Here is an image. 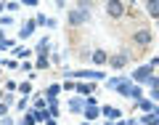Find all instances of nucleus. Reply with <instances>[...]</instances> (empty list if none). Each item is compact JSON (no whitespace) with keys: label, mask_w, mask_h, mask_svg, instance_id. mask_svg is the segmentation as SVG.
I'll use <instances>...</instances> for the list:
<instances>
[{"label":"nucleus","mask_w":159,"mask_h":125,"mask_svg":"<svg viewBox=\"0 0 159 125\" xmlns=\"http://www.w3.org/2000/svg\"><path fill=\"white\" fill-rule=\"evenodd\" d=\"M135 43L138 46H148V43H151V32H148V29H141V32L135 35Z\"/></svg>","instance_id":"f257e3e1"},{"label":"nucleus","mask_w":159,"mask_h":125,"mask_svg":"<svg viewBox=\"0 0 159 125\" xmlns=\"http://www.w3.org/2000/svg\"><path fill=\"white\" fill-rule=\"evenodd\" d=\"M106 11H109V13H114V16H119V13H122V6H119V3H109Z\"/></svg>","instance_id":"f03ea898"},{"label":"nucleus","mask_w":159,"mask_h":125,"mask_svg":"<svg viewBox=\"0 0 159 125\" xmlns=\"http://www.w3.org/2000/svg\"><path fill=\"white\" fill-rule=\"evenodd\" d=\"M82 19H85V13H82V11H77V13H72V19H69V22H72V24H80Z\"/></svg>","instance_id":"7ed1b4c3"},{"label":"nucleus","mask_w":159,"mask_h":125,"mask_svg":"<svg viewBox=\"0 0 159 125\" xmlns=\"http://www.w3.org/2000/svg\"><path fill=\"white\" fill-rule=\"evenodd\" d=\"M93 61H96V64H103V61H106V53H103V51H96V56H93Z\"/></svg>","instance_id":"20e7f679"},{"label":"nucleus","mask_w":159,"mask_h":125,"mask_svg":"<svg viewBox=\"0 0 159 125\" xmlns=\"http://www.w3.org/2000/svg\"><path fill=\"white\" fill-rule=\"evenodd\" d=\"M148 13H151L154 19H159V3H151V6H148Z\"/></svg>","instance_id":"39448f33"},{"label":"nucleus","mask_w":159,"mask_h":125,"mask_svg":"<svg viewBox=\"0 0 159 125\" xmlns=\"http://www.w3.org/2000/svg\"><path fill=\"white\" fill-rule=\"evenodd\" d=\"M111 64H114V67H122V64H125V56H117Z\"/></svg>","instance_id":"423d86ee"},{"label":"nucleus","mask_w":159,"mask_h":125,"mask_svg":"<svg viewBox=\"0 0 159 125\" xmlns=\"http://www.w3.org/2000/svg\"><path fill=\"white\" fill-rule=\"evenodd\" d=\"M3 112H6V104H0V114H3Z\"/></svg>","instance_id":"0eeeda50"}]
</instances>
